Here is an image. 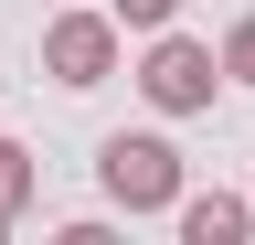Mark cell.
I'll use <instances>...</instances> for the list:
<instances>
[{
	"instance_id": "1",
	"label": "cell",
	"mask_w": 255,
	"mask_h": 245,
	"mask_svg": "<svg viewBox=\"0 0 255 245\" xmlns=\"http://www.w3.org/2000/svg\"><path fill=\"white\" fill-rule=\"evenodd\" d=\"M96 181H107L117 213H170L181 203V149L149 139V128H117L107 149H96Z\"/></svg>"
},
{
	"instance_id": "4",
	"label": "cell",
	"mask_w": 255,
	"mask_h": 245,
	"mask_svg": "<svg viewBox=\"0 0 255 245\" xmlns=\"http://www.w3.org/2000/svg\"><path fill=\"white\" fill-rule=\"evenodd\" d=\"M170 213H181V245H245L255 235V203L245 192H181Z\"/></svg>"
},
{
	"instance_id": "7",
	"label": "cell",
	"mask_w": 255,
	"mask_h": 245,
	"mask_svg": "<svg viewBox=\"0 0 255 245\" xmlns=\"http://www.w3.org/2000/svg\"><path fill=\"white\" fill-rule=\"evenodd\" d=\"M107 11H117V32H170L181 0H107Z\"/></svg>"
},
{
	"instance_id": "8",
	"label": "cell",
	"mask_w": 255,
	"mask_h": 245,
	"mask_svg": "<svg viewBox=\"0 0 255 245\" xmlns=\"http://www.w3.org/2000/svg\"><path fill=\"white\" fill-rule=\"evenodd\" d=\"M0 235H11V213H0Z\"/></svg>"
},
{
	"instance_id": "5",
	"label": "cell",
	"mask_w": 255,
	"mask_h": 245,
	"mask_svg": "<svg viewBox=\"0 0 255 245\" xmlns=\"http://www.w3.org/2000/svg\"><path fill=\"white\" fill-rule=\"evenodd\" d=\"M21 203H32V149L0 139V213H21Z\"/></svg>"
},
{
	"instance_id": "6",
	"label": "cell",
	"mask_w": 255,
	"mask_h": 245,
	"mask_svg": "<svg viewBox=\"0 0 255 245\" xmlns=\"http://www.w3.org/2000/svg\"><path fill=\"white\" fill-rule=\"evenodd\" d=\"M223 85H255V11L223 32Z\"/></svg>"
},
{
	"instance_id": "3",
	"label": "cell",
	"mask_w": 255,
	"mask_h": 245,
	"mask_svg": "<svg viewBox=\"0 0 255 245\" xmlns=\"http://www.w3.org/2000/svg\"><path fill=\"white\" fill-rule=\"evenodd\" d=\"M43 75L75 85V96L107 85V75H117V11H64L53 32H43Z\"/></svg>"
},
{
	"instance_id": "2",
	"label": "cell",
	"mask_w": 255,
	"mask_h": 245,
	"mask_svg": "<svg viewBox=\"0 0 255 245\" xmlns=\"http://www.w3.org/2000/svg\"><path fill=\"white\" fill-rule=\"evenodd\" d=\"M213 85H223V53H213V43H191V32H159V43L138 53V96H149L159 117H202V107H213Z\"/></svg>"
}]
</instances>
